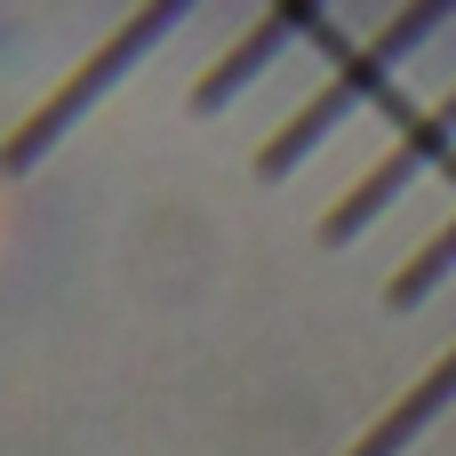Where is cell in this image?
<instances>
[{
    "instance_id": "cell-1",
    "label": "cell",
    "mask_w": 456,
    "mask_h": 456,
    "mask_svg": "<svg viewBox=\"0 0 456 456\" xmlns=\"http://www.w3.org/2000/svg\"><path fill=\"white\" fill-rule=\"evenodd\" d=\"M425 32H441V8H409V16H393L377 40H353V48H345V64L329 72V88H321L305 112H289V120L265 136L256 176H289V168H297V160H305V152H313V144H321V136H329L345 112H361V96H377V88H385V72H393V64H401V56H409Z\"/></svg>"
},
{
    "instance_id": "cell-2",
    "label": "cell",
    "mask_w": 456,
    "mask_h": 456,
    "mask_svg": "<svg viewBox=\"0 0 456 456\" xmlns=\"http://www.w3.org/2000/svg\"><path fill=\"white\" fill-rule=\"evenodd\" d=\"M168 24H176V8H144V16H128V24H120V32L88 56V64H72V80H64V88H48V96H40V104L8 128L0 168H8V176H24V168H32V160H40V152H48V144H56V136H64V128H72V120L104 96V88H112V80H120V72H128V64H136V56L168 32Z\"/></svg>"
},
{
    "instance_id": "cell-3",
    "label": "cell",
    "mask_w": 456,
    "mask_h": 456,
    "mask_svg": "<svg viewBox=\"0 0 456 456\" xmlns=\"http://www.w3.org/2000/svg\"><path fill=\"white\" fill-rule=\"evenodd\" d=\"M449 144H456V88L441 96V104H425V112L401 120V136L385 144V160H377L369 176H353L345 200L321 216V240H353V232H361L369 216H385V208H393V200H401L433 160H449Z\"/></svg>"
},
{
    "instance_id": "cell-4",
    "label": "cell",
    "mask_w": 456,
    "mask_h": 456,
    "mask_svg": "<svg viewBox=\"0 0 456 456\" xmlns=\"http://www.w3.org/2000/svg\"><path fill=\"white\" fill-rule=\"evenodd\" d=\"M313 24H321V8H273V16H256V24H248V40H232V48L192 80V104H200V112H216L232 88H248V80L289 48V32H313Z\"/></svg>"
},
{
    "instance_id": "cell-5",
    "label": "cell",
    "mask_w": 456,
    "mask_h": 456,
    "mask_svg": "<svg viewBox=\"0 0 456 456\" xmlns=\"http://www.w3.org/2000/svg\"><path fill=\"white\" fill-rule=\"evenodd\" d=\"M449 401H456V345H449V353H441V361H433V369H425V377H417V385H409V393H401V401H393V409H385V417H377V425H369L345 456H401L425 425H433V417H441V409H449Z\"/></svg>"
},
{
    "instance_id": "cell-6",
    "label": "cell",
    "mask_w": 456,
    "mask_h": 456,
    "mask_svg": "<svg viewBox=\"0 0 456 456\" xmlns=\"http://www.w3.org/2000/svg\"><path fill=\"white\" fill-rule=\"evenodd\" d=\"M449 273H456V208H449V224H441V232H433V240L393 273V305H425V289L449 281Z\"/></svg>"
}]
</instances>
